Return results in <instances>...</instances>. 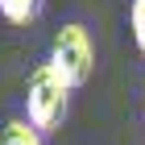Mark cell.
I'll use <instances>...</instances> for the list:
<instances>
[{
	"label": "cell",
	"instance_id": "1",
	"mask_svg": "<svg viewBox=\"0 0 145 145\" xmlns=\"http://www.w3.org/2000/svg\"><path fill=\"white\" fill-rule=\"evenodd\" d=\"M71 83L58 75L50 62L29 71V83H25V120L33 124L37 133H50L62 124L67 116V100H71Z\"/></svg>",
	"mask_w": 145,
	"mask_h": 145
},
{
	"label": "cell",
	"instance_id": "2",
	"mask_svg": "<svg viewBox=\"0 0 145 145\" xmlns=\"http://www.w3.org/2000/svg\"><path fill=\"white\" fill-rule=\"evenodd\" d=\"M46 62L67 79L71 87H83L91 79V67H95V46H91L87 25H62L54 33V46H50Z\"/></svg>",
	"mask_w": 145,
	"mask_h": 145
},
{
	"label": "cell",
	"instance_id": "3",
	"mask_svg": "<svg viewBox=\"0 0 145 145\" xmlns=\"http://www.w3.org/2000/svg\"><path fill=\"white\" fill-rule=\"evenodd\" d=\"M0 145H42V133H37V129L25 120V116H17V120H8V124H4Z\"/></svg>",
	"mask_w": 145,
	"mask_h": 145
},
{
	"label": "cell",
	"instance_id": "4",
	"mask_svg": "<svg viewBox=\"0 0 145 145\" xmlns=\"http://www.w3.org/2000/svg\"><path fill=\"white\" fill-rule=\"evenodd\" d=\"M42 4L46 0H0V17L12 21V25H29L37 12H42Z\"/></svg>",
	"mask_w": 145,
	"mask_h": 145
},
{
	"label": "cell",
	"instance_id": "5",
	"mask_svg": "<svg viewBox=\"0 0 145 145\" xmlns=\"http://www.w3.org/2000/svg\"><path fill=\"white\" fill-rule=\"evenodd\" d=\"M129 21H133V42H137V50L145 54V0H133Z\"/></svg>",
	"mask_w": 145,
	"mask_h": 145
}]
</instances>
